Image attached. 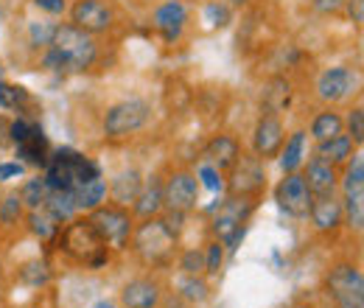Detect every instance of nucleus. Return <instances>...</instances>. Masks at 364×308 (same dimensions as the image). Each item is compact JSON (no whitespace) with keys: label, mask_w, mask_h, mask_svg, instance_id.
I'll list each match as a JSON object with an SVG mask.
<instances>
[{"label":"nucleus","mask_w":364,"mask_h":308,"mask_svg":"<svg viewBox=\"0 0 364 308\" xmlns=\"http://www.w3.org/2000/svg\"><path fill=\"white\" fill-rule=\"evenodd\" d=\"M291 101V85L286 79H272L269 87L264 90V110L274 115V112H283Z\"/></svg>","instance_id":"393cba45"},{"label":"nucleus","mask_w":364,"mask_h":308,"mask_svg":"<svg viewBox=\"0 0 364 308\" xmlns=\"http://www.w3.org/2000/svg\"><path fill=\"white\" fill-rule=\"evenodd\" d=\"M238 154H241L238 140L230 137V134H216V137L208 143V149H205V160H208L213 169H219V171H230L232 163L238 160Z\"/></svg>","instance_id":"f3484780"},{"label":"nucleus","mask_w":364,"mask_h":308,"mask_svg":"<svg viewBox=\"0 0 364 308\" xmlns=\"http://www.w3.org/2000/svg\"><path fill=\"white\" fill-rule=\"evenodd\" d=\"M196 176H199V179H202V182H205V185H208L213 193H219V191L225 188V182H222V171H219V169H213L210 163H205V166L199 169V174H196Z\"/></svg>","instance_id":"a19ab883"},{"label":"nucleus","mask_w":364,"mask_h":308,"mask_svg":"<svg viewBox=\"0 0 364 308\" xmlns=\"http://www.w3.org/2000/svg\"><path fill=\"white\" fill-rule=\"evenodd\" d=\"M180 269L185 275H199V272H205V255H202L199 250H188V253L182 255Z\"/></svg>","instance_id":"58836bf2"},{"label":"nucleus","mask_w":364,"mask_h":308,"mask_svg":"<svg viewBox=\"0 0 364 308\" xmlns=\"http://www.w3.org/2000/svg\"><path fill=\"white\" fill-rule=\"evenodd\" d=\"M53 34H56V23H48V20L28 23V43L34 48H48L53 43Z\"/></svg>","instance_id":"2f4dec72"},{"label":"nucleus","mask_w":364,"mask_h":308,"mask_svg":"<svg viewBox=\"0 0 364 308\" xmlns=\"http://www.w3.org/2000/svg\"><path fill=\"white\" fill-rule=\"evenodd\" d=\"M135 238V250L149 261V264H163L171 258L174 247H177V235L163 224L160 216L146 219L137 230H132Z\"/></svg>","instance_id":"7ed1b4c3"},{"label":"nucleus","mask_w":364,"mask_h":308,"mask_svg":"<svg viewBox=\"0 0 364 308\" xmlns=\"http://www.w3.org/2000/svg\"><path fill=\"white\" fill-rule=\"evenodd\" d=\"M140 188H143V176L137 169H127V171H121V174L112 176V185L107 188L109 193H112V199L118 202V205H129V202H135V196L140 193Z\"/></svg>","instance_id":"6ab92c4d"},{"label":"nucleus","mask_w":364,"mask_h":308,"mask_svg":"<svg viewBox=\"0 0 364 308\" xmlns=\"http://www.w3.org/2000/svg\"><path fill=\"white\" fill-rule=\"evenodd\" d=\"M90 224L92 230L101 235V241L112 250H124L132 238V216L124 208H95L90 211Z\"/></svg>","instance_id":"39448f33"},{"label":"nucleus","mask_w":364,"mask_h":308,"mask_svg":"<svg viewBox=\"0 0 364 308\" xmlns=\"http://www.w3.org/2000/svg\"><path fill=\"white\" fill-rule=\"evenodd\" d=\"M124 308H157L160 303V286L154 280H132L121 292Z\"/></svg>","instance_id":"a211bd4d"},{"label":"nucleus","mask_w":364,"mask_h":308,"mask_svg":"<svg viewBox=\"0 0 364 308\" xmlns=\"http://www.w3.org/2000/svg\"><path fill=\"white\" fill-rule=\"evenodd\" d=\"M95 59H98V45L92 40V34L68 23V26H56L53 43L48 45L43 65L56 73H82L92 68Z\"/></svg>","instance_id":"f257e3e1"},{"label":"nucleus","mask_w":364,"mask_h":308,"mask_svg":"<svg viewBox=\"0 0 364 308\" xmlns=\"http://www.w3.org/2000/svg\"><path fill=\"white\" fill-rule=\"evenodd\" d=\"M208 283L199 277V275H188V277H182L180 280V294L185 300H191V303H205L208 300Z\"/></svg>","instance_id":"7c9ffc66"},{"label":"nucleus","mask_w":364,"mask_h":308,"mask_svg":"<svg viewBox=\"0 0 364 308\" xmlns=\"http://www.w3.org/2000/svg\"><path fill=\"white\" fill-rule=\"evenodd\" d=\"M348 129H350V140L356 143V146H362L364 140V110L362 107H356L353 112H350V118H348Z\"/></svg>","instance_id":"ea45409f"},{"label":"nucleus","mask_w":364,"mask_h":308,"mask_svg":"<svg viewBox=\"0 0 364 308\" xmlns=\"http://www.w3.org/2000/svg\"><path fill=\"white\" fill-rule=\"evenodd\" d=\"M62 250L68 255H73L76 261H85V264L90 266H101L107 261V244L92 230L90 219L73 221V224L65 227V233H62Z\"/></svg>","instance_id":"f03ea898"},{"label":"nucleus","mask_w":364,"mask_h":308,"mask_svg":"<svg viewBox=\"0 0 364 308\" xmlns=\"http://www.w3.org/2000/svg\"><path fill=\"white\" fill-rule=\"evenodd\" d=\"M48 193H50V188H48L46 176H34V179H28V182L23 185L20 199H23V205H26L28 211H37V208H46Z\"/></svg>","instance_id":"bb28decb"},{"label":"nucleus","mask_w":364,"mask_h":308,"mask_svg":"<svg viewBox=\"0 0 364 308\" xmlns=\"http://www.w3.org/2000/svg\"><path fill=\"white\" fill-rule=\"evenodd\" d=\"M303 308H306V306H303Z\"/></svg>","instance_id":"3c124183"},{"label":"nucleus","mask_w":364,"mask_h":308,"mask_svg":"<svg viewBox=\"0 0 364 308\" xmlns=\"http://www.w3.org/2000/svg\"><path fill=\"white\" fill-rule=\"evenodd\" d=\"M0 199H3V196H0Z\"/></svg>","instance_id":"8fccbe9b"},{"label":"nucleus","mask_w":364,"mask_h":308,"mask_svg":"<svg viewBox=\"0 0 364 308\" xmlns=\"http://www.w3.org/2000/svg\"><path fill=\"white\" fill-rule=\"evenodd\" d=\"M28 230H31L37 238L48 241V238H53V235L59 233V221L53 219L46 208H37V211L28 213Z\"/></svg>","instance_id":"cd10ccee"},{"label":"nucleus","mask_w":364,"mask_h":308,"mask_svg":"<svg viewBox=\"0 0 364 308\" xmlns=\"http://www.w3.org/2000/svg\"><path fill=\"white\" fill-rule=\"evenodd\" d=\"M205 20H208V26H213V28H225L230 23L228 3H219V0L208 3V6H205Z\"/></svg>","instance_id":"f704fd0d"},{"label":"nucleus","mask_w":364,"mask_h":308,"mask_svg":"<svg viewBox=\"0 0 364 308\" xmlns=\"http://www.w3.org/2000/svg\"><path fill=\"white\" fill-rule=\"evenodd\" d=\"M359 87V76L350 68H328L317 79V95L322 101H342Z\"/></svg>","instance_id":"ddd939ff"},{"label":"nucleus","mask_w":364,"mask_h":308,"mask_svg":"<svg viewBox=\"0 0 364 308\" xmlns=\"http://www.w3.org/2000/svg\"><path fill=\"white\" fill-rule=\"evenodd\" d=\"M20 280H23L26 286L40 289V286H46L48 280H50V269H48L43 261H31V264H26L20 269Z\"/></svg>","instance_id":"473e14b6"},{"label":"nucleus","mask_w":364,"mask_h":308,"mask_svg":"<svg viewBox=\"0 0 364 308\" xmlns=\"http://www.w3.org/2000/svg\"><path fill=\"white\" fill-rule=\"evenodd\" d=\"M163 211V185L160 182H149L140 188V193L135 196V213L143 219H151Z\"/></svg>","instance_id":"412c9836"},{"label":"nucleus","mask_w":364,"mask_h":308,"mask_svg":"<svg viewBox=\"0 0 364 308\" xmlns=\"http://www.w3.org/2000/svg\"><path fill=\"white\" fill-rule=\"evenodd\" d=\"M196 202H199V179L193 174L180 171L163 185V205L168 211L188 213V211L196 208Z\"/></svg>","instance_id":"9d476101"},{"label":"nucleus","mask_w":364,"mask_h":308,"mask_svg":"<svg viewBox=\"0 0 364 308\" xmlns=\"http://www.w3.org/2000/svg\"><path fill=\"white\" fill-rule=\"evenodd\" d=\"M264 182H267L264 160L238 154V160L230 169V193L232 196H250V193H258L264 188Z\"/></svg>","instance_id":"6e6552de"},{"label":"nucleus","mask_w":364,"mask_h":308,"mask_svg":"<svg viewBox=\"0 0 364 308\" xmlns=\"http://www.w3.org/2000/svg\"><path fill=\"white\" fill-rule=\"evenodd\" d=\"M342 129H345L342 115H339V112H331V110H328V112H319L317 118H314V124H311V134L317 137V143L342 134Z\"/></svg>","instance_id":"a878e982"},{"label":"nucleus","mask_w":364,"mask_h":308,"mask_svg":"<svg viewBox=\"0 0 364 308\" xmlns=\"http://www.w3.org/2000/svg\"><path fill=\"white\" fill-rule=\"evenodd\" d=\"M303 179H306V185H309L311 196H328V193H333V191H336V185H339V179H336V169H333L331 163L319 160V157H314V160L309 163V169H306Z\"/></svg>","instance_id":"dca6fc26"},{"label":"nucleus","mask_w":364,"mask_h":308,"mask_svg":"<svg viewBox=\"0 0 364 308\" xmlns=\"http://www.w3.org/2000/svg\"><path fill=\"white\" fill-rule=\"evenodd\" d=\"M252 199L250 196H230L228 202H222V208L216 211L213 219V233L219 241H225L228 235H232L238 227H247V219L252 216Z\"/></svg>","instance_id":"9b49d317"},{"label":"nucleus","mask_w":364,"mask_h":308,"mask_svg":"<svg viewBox=\"0 0 364 308\" xmlns=\"http://www.w3.org/2000/svg\"><path fill=\"white\" fill-rule=\"evenodd\" d=\"M46 211L59 221V224H62V221H70L76 216V211H79L73 191H50L46 199Z\"/></svg>","instance_id":"5701e85b"},{"label":"nucleus","mask_w":364,"mask_h":308,"mask_svg":"<svg viewBox=\"0 0 364 308\" xmlns=\"http://www.w3.org/2000/svg\"><path fill=\"white\" fill-rule=\"evenodd\" d=\"M23 208H26L23 199L17 193H9L6 199H0V221L9 224V227L17 224V221L23 219Z\"/></svg>","instance_id":"72a5a7b5"},{"label":"nucleus","mask_w":364,"mask_h":308,"mask_svg":"<svg viewBox=\"0 0 364 308\" xmlns=\"http://www.w3.org/2000/svg\"><path fill=\"white\" fill-rule=\"evenodd\" d=\"M151 115V107L143 101V98H127V101H118L107 110L104 115V134L118 140V137H127V134L137 132L146 127Z\"/></svg>","instance_id":"20e7f679"},{"label":"nucleus","mask_w":364,"mask_h":308,"mask_svg":"<svg viewBox=\"0 0 364 308\" xmlns=\"http://www.w3.org/2000/svg\"><path fill=\"white\" fill-rule=\"evenodd\" d=\"M342 219L348 221V227H353L356 233H362L364 227V193H348L342 202Z\"/></svg>","instance_id":"c756f323"},{"label":"nucleus","mask_w":364,"mask_h":308,"mask_svg":"<svg viewBox=\"0 0 364 308\" xmlns=\"http://www.w3.org/2000/svg\"><path fill=\"white\" fill-rule=\"evenodd\" d=\"M182 221H185V213H180V211H168V213L163 216V224H166L174 235H180L182 233Z\"/></svg>","instance_id":"79ce46f5"},{"label":"nucleus","mask_w":364,"mask_h":308,"mask_svg":"<svg viewBox=\"0 0 364 308\" xmlns=\"http://www.w3.org/2000/svg\"><path fill=\"white\" fill-rule=\"evenodd\" d=\"M303 152H306V132H294L286 140V146H280V152H277L283 174H291L303 166Z\"/></svg>","instance_id":"b1692460"},{"label":"nucleus","mask_w":364,"mask_h":308,"mask_svg":"<svg viewBox=\"0 0 364 308\" xmlns=\"http://www.w3.org/2000/svg\"><path fill=\"white\" fill-rule=\"evenodd\" d=\"M92 308H115V306H112V303H107V300H101V303H95Z\"/></svg>","instance_id":"de8ad7c7"},{"label":"nucleus","mask_w":364,"mask_h":308,"mask_svg":"<svg viewBox=\"0 0 364 308\" xmlns=\"http://www.w3.org/2000/svg\"><path fill=\"white\" fill-rule=\"evenodd\" d=\"M342 191L345 196L348 193H364V157L362 152L353 154V160L348 163V171H345V179H342Z\"/></svg>","instance_id":"c85d7f7f"},{"label":"nucleus","mask_w":364,"mask_h":308,"mask_svg":"<svg viewBox=\"0 0 364 308\" xmlns=\"http://www.w3.org/2000/svg\"><path fill=\"white\" fill-rule=\"evenodd\" d=\"M73 196H76L79 211H95V208H101L104 199H107V179L104 176H92L87 182H82L79 188H73Z\"/></svg>","instance_id":"aec40b11"},{"label":"nucleus","mask_w":364,"mask_h":308,"mask_svg":"<svg viewBox=\"0 0 364 308\" xmlns=\"http://www.w3.org/2000/svg\"><path fill=\"white\" fill-rule=\"evenodd\" d=\"M309 216L314 221V227L328 233V230H336L342 224V202L328 193V196H314L311 199V208H309Z\"/></svg>","instance_id":"2eb2a0df"},{"label":"nucleus","mask_w":364,"mask_h":308,"mask_svg":"<svg viewBox=\"0 0 364 308\" xmlns=\"http://www.w3.org/2000/svg\"><path fill=\"white\" fill-rule=\"evenodd\" d=\"M311 6L317 9L319 14H336L345 6V0H311Z\"/></svg>","instance_id":"c03bdc74"},{"label":"nucleus","mask_w":364,"mask_h":308,"mask_svg":"<svg viewBox=\"0 0 364 308\" xmlns=\"http://www.w3.org/2000/svg\"><path fill=\"white\" fill-rule=\"evenodd\" d=\"M151 23L166 43H177L185 31V23H188V9L182 0H166L163 6L154 9Z\"/></svg>","instance_id":"f8f14e48"},{"label":"nucleus","mask_w":364,"mask_h":308,"mask_svg":"<svg viewBox=\"0 0 364 308\" xmlns=\"http://www.w3.org/2000/svg\"><path fill=\"white\" fill-rule=\"evenodd\" d=\"M350 154H353V140H350L345 132L336 134V137H331V140H322V143L317 146V157L319 160H325V163H331V166L345 163Z\"/></svg>","instance_id":"4be33fe9"},{"label":"nucleus","mask_w":364,"mask_h":308,"mask_svg":"<svg viewBox=\"0 0 364 308\" xmlns=\"http://www.w3.org/2000/svg\"><path fill=\"white\" fill-rule=\"evenodd\" d=\"M328 294L339 308H364V277L353 264H339L328 275Z\"/></svg>","instance_id":"423d86ee"},{"label":"nucleus","mask_w":364,"mask_h":308,"mask_svg":"<svg viewBox=\"0 0 364 308\" xmlns=\"http://www.w3.org/2000/svg\"><path fill=\"white\" fill-rule=\"evenodd\" d=\"M225 3H230V6H244L247 0H225Z\"/></svg>","instance_id":"09e8293b"},{"label":"nucleus","mask_w":364,"mask_h":308,"mask_svg":"<svg viewBox=\"0 0 364 308\" xmlns=\"http://www.w3.org/2000/svg\"><path fill=\"white\" fill-rule=\"evenodd\" d=\"M222 261H225V244H222V241H213V244L208 247V255H205V272H208V275H219Z\"/></svg>","instance_id":"c9c22d12"},{"label":"nucleus","mask_w":364,"mask_h":308,"mask_svg":"<svg viewBox=\"0 0 364 308\" xmlns=\"http://www.w3.org/2000/svg\"><path fill=\"white\" fill-rule=\"evenodd\" d=\"M345 6H348L350 20H353L356 26H362V23H364V3H362V0H345Z\"/></svg>","instance_id":"a18cd8bd"},{"label":"nucleus","mask_w":364,"mask_h":308,"mask_svg":"<svg viewBox=\"0 0 364 308\" xmlns=\"http://www.w3.org/2000/svg\"><path fill=\"white\" fill-rule=\"evenodd\" d=\"M70 20L76 28L87 34H104L112 28V9L104 0H76L70 9Z\"/></svg>","instance_id":"1a4fd4ad"},{"label":"nucleus","mask_w":364,"mask_h":308,"mask_svg":"<svg viewBox=\"0 0 364 308\" xmlns=\"http://www.w3.org/2000/svg\"><path fill=\"white\" fill-rule=\"evenodd\" d=\"M37 127L40 124H34V121H26V118H17L11 127H9V134H11V140L20 146V143H26L31 134L37 132Z\"/></svg>","instance_id":"4c0bfd02"},{"label":"nucleus","mask_w":364,"mask_h":308,"mask_svg":"<svg viewBox=\"0 0 364 308\" xmlns=\"http://www.w3.org/2000/svg\"><path fill=\"white\" fill-rule=\"evenodd\" d=\"M26 98H28V92L23 87H11V85H3V82H0V107L14 110V107L23 104Z\"/></svg>","instance_id":"e433bc0d"},{"label":"nucleus","mask_w":364,"mask_h":308,"mask_svg":"<svg viewBox=\"0 0 364 308\" xmlns=\"http://www.w3.org/2000/svg\"><path fill=\"white\" fill-rule=\"evenodd\" d=\"M26 171L23 163H0V179H11V176H20Z\"/></svg>","instance_id":"49530a36"},{"label":"nucleus","mask_w":364,"mask_h":308,"mask_svg":"<svg viewBox=\"0 0 364 308\" xmlns=\"http://www.w3.org/2000/svg\"><path fill=\"white\" fill-rule=\"evenodd\" d=\"M311 199H314V196H311L306 179H303V174H297V171L286 174L277 182V188H274V202H277V208H280L286 216H291V219L309 216Z\"/></svg>","instance_id":"0eeeda50"},{"label":"nucleus","mask_w":364,"mask_h":308,"mask_svg":"<svg viewBox=\"0 0 364 308\" xmlns=\"http://www.w3.org/2000/svg\"><path fill=\"white\" fill-rule=\"evenodd\" d=\"M34 6L48 11V14H62L68 9V0H34Z\"/></svg>","instance_id":"37998d69"},{"label":"nucleus","mask_w":364,"mask_h":308,"mask_svg":"<svg viewBox=\"0 0 364 308\" xmlns=\"http://www.w3.org/2000/svg\"><path fill=\"white\" fill-rule=\"evenodd\" d=\"M283 124L274 118V115H264L258 124H255V134H252V152L255 157H261L264 163L269 157H277L280 146H283Z\"/></svg>","instance_id":"4468645a"}]
</instances>
